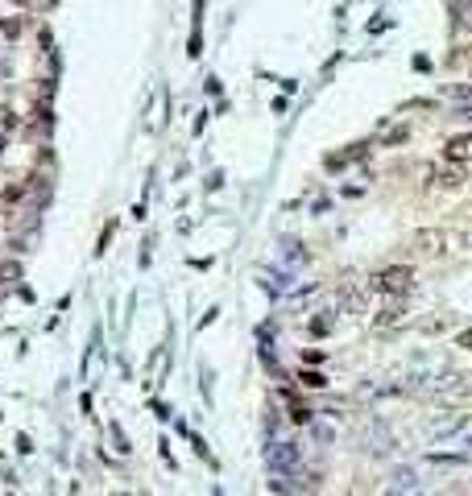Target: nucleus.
Instances as JSON below:
<instances>
[{"label":"nucleus","instance_id":"f257e3e1","mask_svg":"<svg viewBox=\"0 0 472 496\" xmlns=\"http://www.w3.org/2000/svg\"><path fill=\"white\" fill-rule=\"evenodd\" d=\"M410 281H415V269H406V265H394V269H381L377 277H373V290L402 298V294L410 290Z\"/></svg>","mask_w":472,"mask_h":496},{"label":"nucleus","instance_id":"f03ea898","mask_svg":"<svg viewBox=\"0 0 472 496\" xmlns=\"http://www.w3.org/2000/svg\"><path fill=\"white\" fill-rule=\"evenodd\" d=\"M443 157L452 162V166H468L472 162V133H456L443 141Z\"/></svg>","mask_w":472,"mask_h":496},{"label":"nucleus","instance_id":"7ed1b4c3","mask_svg":"<svg viewBox=\"0 0 472 496\" xmlns=\"http://www.w3.org/2000/svg\"><path fill=\"white\" fill-rule=\"evenodd\" d=\"M270 463H274L282 476H294V472H298V447H294V443H274V447H270Z\"/></svg>","mask_w":472,"mask_h":496},{"label":"nucleus","instance_id":"20e7f679","mask_svg":"<svg viewBox=\"0 0 472 496\" xmlns=\"http://www.w3.org/2000/svg\"><path fill=\"white\" fill-rule=\"evenodd\" d=\"M419 484V476L410 472V467H398V472H389V480H385V493L389 496H402V493H410Z\"/></svg>","mask_w":472,"mask_h":496},{"label":"nucleus","instance_id":"39448f33","mask_svg":"<svg viewBox=\"0 0 472 496\" xmlns=\"http://www.w3.org/2000/svg\"><path fill=\"white\" fill-rule=\"evenodd\" d=\"M25 194H29V182H17V186H4V203H8V211H13V207H21V203H25Z\"/></svg>","mask_w":472,"mask_h":496},{"label":"nucleus","instance_id":"423d86ee","mask_svg":"<svg viewBox=\"0 0 472 496\" xmlns=\"http://www.w3.org/2000/svg\"><path fill=\"white\" fill-rule=\"evenodd\" d=\"M381 327H389V323H402V302H385L381 306V315H377Z\"/></svg>","mask_w":472,"mask_h":496},{"label":"nucleus","instance_id":"0eeeda50","mask_svg":"<svg viewBox=\"0 0 472 496\" xmlns=\"http://www.w3.org/2000/svg\"><path fill=\"white\" fill-rule=\"evenodd\" d=\"M0 129H4V133H17V129H21V116H17L13 108H0Z\"/></svg>","mask_w":472,"mask_h":496},{"label":"nucleus","instance_id":"6e6552de","mask_svg":"<svg viewBox=\"0 0 472 496\" xmlns=\"http://www.w3.org/2000/svg\"><path fill=\"white\" fill-rule=\"evenodd\" d=\"M415 244H426V253H435V248L443 244V236H439V232H419V236H415Z\"/></svg>","mask_w":472,"mask_h":496},{"label":"nucleus","instance_id":"1a4fd4ad","mask_svg":"<svg viewBox=\"0 0 472 496\" xmlns=\"http://www.w3.org/2000/svg\"><path fill=\"white\" fill-rule=\"evenodd\" d=\"M447 99H460V104H472V87H447Z\"/></svg>","mask_w":472,"mask_h":496},{"label":"nucleus","instance_id":"9d476101","mask_svg":"<svg viewBox=\"0 0 472 496\" xmlns=\"http://www.w3.org/2000/svg\"><path fill=\"white\" fill-rule=\"evenodd\" d=\"M0 29H4V34H8V38H21V17H13V21H4V25H0Z\"/></svg>","mask_w":472,"mask_h":496},{"label":"nucleus","instance_id":"9b49d317","mask_svg":"<svg viewBox=\"0 0 472 496\" xmlns=\"http://www.w3.org/2000/svg\"><path fill=\"white\" fill-rule=\"evenodd\" d=\"M456 343H460V348H472V331H460V335H456Z\"/></svg>","mask_w":472,"mask_h":496},{"label":"nucleus","instance_id":"f8f14e48","mask_svg":"<svg viewBox=\"0 0 472 496\" xmlns=\"http://www.w3.org/2000/svg\"><path fill=\"white\" fill-rule=\"evenodd\" d=\"M0 149H4V136H0Z\"/></svg>","mask_w":472,"mask_h":496},{"label":"nucleus","instance_id":"ddd939ff","mask_svg":"<svg viewBox=\"0 0 472 496\" xmlns=\"http://www.w3.org/2000/svg\"><path fill=\"white\" fill-rule=\"evenodd\" d=\"M0 25H4V21H0Z\"/></svg>","mask_w":472,"mask_h":496}]
</instances>
